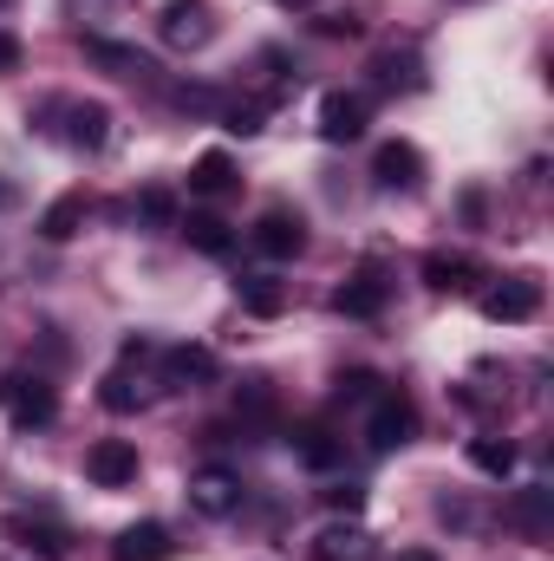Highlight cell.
Returning <instances> with one entry per match:
<instances>
[{"label": "cell", "mask_w": 554, "mask_h": 561, "mask_svg": "<svg viewBox=\"0 0 554 561\" xmlns=\"http://www.w3.org/2000/svg\"><path fill=\"white\" fill-rule=\"evenodd\" d=\"M249 242H255V255H268V262H293V255L307 249V222H300L287 203H275V209H262V216H255Z\"/></svg>", "instance_id": "obj_4"}, {"label": "cell", "mask_w": 554, "mask_h": 561, "mask_svg": "<svg viewBox=\"0 0 554 561\" xmlns=\"http://www.w3.org/2000/svg\"><path fill=\"white\" fill-rule=\"evenodd\" d=\"M287 444H293V457H300L307 470H333V463H339V437H333L326 424H300Z\"/></svg>", "instance_id": "obj_17"}, {"label": "cell", "mask_w": 554, "mask_h": 561, "mask_svg": "<svg viewBox=\"0 0 554 561\" xmlns=\"http://www.w3.org/2000/svg\"><path fill=\"white\" fill-rule=\"evenodd\" d=\"M372 392H379L372 373H346V379H339V399H372Z\"/></svg>", "instance_id": "obj_29"}, {"label": "cell", "mask_w": 554, "mask_h": 561, "mask_svg": "<svg viewBox=\"0 0 554 561\" xmlns=\"http://www.w3.org/2000/svg\"><path fill=\"white\" fill-rule=\"evenodd\" d=\"M242 412H249V419H268V412H275V392H268V379H249V386H242Z\"/></svg>", "instance_id": "obj_26"}, {"label": "cell", "mask_w": 554, "mask_h": 561, "mask_svg": "<svg viewBox=\"0 0 554 561\" xmlns=\"http://www.w3.org/2000/svg\"><path fill=\"white\" fill-rule=\"evenodd\" d=\"M189 503H196L203 516H235V510H242V477L222 470V463H203V470L189 477Z\"/></svg>", "instance_id": "obj_8"}, {"label": "cell", "mask_w": 554, "mask_h": 561, "mask_svg": "<svg viewBox=\"0 0 554 561\" xmlns=\"http://www.w3.org/2000/svg\"><path fill=\"white\" fill-rule=\"evenodd\" d=\"M157 33H163V46L196 53V46H209V39H216V7H209V0H163Z\"/></svg>", "instance_id": "obj_3"}, {"label": "cell", "mask_w": 554, "mask_h": 561, "mask_svg": "<svg viewBox=\"0 0 554 561\" xmlns=\"http://www.w3.org/2000/svg\"><path fill=\"white\" fill-rule=\"evenodd\" d=\"M85 477H92L99 490L138 483V444H131V437H99V444L85 450Z\"/></svg>", "instance_id": "obj_6"}, {"label": "cell", "mask_w": 554, "mask_h": 561, "mask_svg": "<svg viewBox=\"0 0 554 561\" xmlns=\"http://www.w3.org/2000/svg\"><path fill=\"white\" fill-rule=\"evenodd\" d=\"M385 275L379 268H359V275H346L333 287V313H346V320H379L385 313Z\"/></svg>", "instance_id": "obj_9"}, {"label": "cell", "mask_w": 554, "mask_h": 561, "mask_svg": "<svg viewBox=\"0 0 554 561\" xmlns=\"http://www.w3.org/2000/svg\"><path fill=\"white\" fill-rule=\"evenodd\" d=\"M7 66H20V39H13V33H0V72H7Z\"/></svg>", "instance_id": "obj_30"}, {"label": "cell", "mask_w": 554, "mask_h": 561, "mask_svg": "<svg viewBox=\"0 0 554 561\" xmlns=\"http://www.w3.org/2000/svg\"><path fill=\"white\" fill-rule=\"evenodd\" d=\"M320 496H326L333 510H346V516H359V510H366V490H359V483H333V490H320Z\"/></svg>", "instance_id": "obj_28"}, {"label": "cell", "mask_w": 554, "mask_h": 561, "mask_svg": "<svg viewBox=\"0 0 554 561\" xmlns=\"http://www.w3.org/2000/svg\"><path fill=\"white\" fill-rule=\"evenodd\" d=\"M66 118H72V131H66V138L79 144V150H99V144H105V131H112V112H105L99 99H85V105H66Z\"/></svg>", "instance_id": "obj_19"}, {"label": "cell", "mask_w": 554, "mask_h": 561, "mask_svg": "<svg viewBox=\"0 0 554 561\" xmlns=\"http://www.w3.org/2000/svg\"><path fill=\"white\" fill-rule=\"evenodd\" d=\"M229 190H235L229 150H203V157L189 163V196H229Z\"/></svg>", "instance_id": "obj_15"}, {"label": "cell", "mask_w": 554, "mask_h": 561, "mask_svg": "<svg viewBox=\"0 0 554 561\" xmlns=\"http://www.w3.org/2000/svg\"><path fill=\"white\" fill-rule=\"evenodd\" d=\"M0 7H13V0H0Z\"/></svg>", "instance_id": "obj_33"}, {"label": "cell", "mask_w": 554, "mask_h": 561, "mask_svg": "<svg viewBox=\"0 0 554 561\" xmlns=\"http://www.w3.org/2000/svg\"><path fill=\"white\" fill-rule=\"evenodd\" d=\"M366 125H372L366 92H326V99H320V138H326V144L366 138Z\"/></svg>", "instance_id": "obj_7"}, {"label": "cell", "mask_w": 554, "mask_h": 561, "mask_svg": "<svg viewBox=\"0 0 554 561\" xmlns=\"http://www.w3.org/2000/svg\"><path fill=\"white\" fill-rule=\"evenodd\" d=\"M85 59H92V66H105L112 79H131V85H143V79H157L150 53H138V46H125V39H85Z\"/></svg>", "instance_id": "obj_10"}, {"label": "cell", "mask_w": 554, "mask_h": 561, "mask_svg": "<svg viewBox=\"0 0 554 561\" xmlns=\"http://www.w3.org/2000/svg\"><path fill=\"white\" fill-rule=\"evenodd\" d=\"M509 523H522L529 536H542V529H549V490H522L516 510H509Z\"/></svg>", "instance_id": "obj_24"}, {"label": "cell", "mask_w": 554, "mask_h": 561, "mask_svg": "<svg viewBox=\"0 0 554 561\" xmlns=\"http://www.w3.org/2000/svg\"><path fill=\"white\" fill-rule=\"evenodd\" d=\"M85 216H92V203H85V196L72 190V196H59V203H53V209L39 216V236H46V242H72V236L85 229Z\"/></svg>", "instance_id": "obj_16"}, {"label": "cell", "mask_w": 554, "mask_h": 561, "mask_svg": "<svg viewBox=\"0 0 554 561\" xmlns=\"http://www.w3.org/2000/svg\"><path fill=\"white\" fill-rule=\"evenodd\" d=\"M0 203H7V183H0Z\"/></svg>", "instance_id": "obj_32"}, {"label": "cell", "mask_w": 554, "mask_h": 561, "mask_svg": "<svg viewBox=\"0 0 554 561\" xmlns=\"http://www.w3.org/2000/svg\"><path fill=\"white\" fill-rule=\"evenodd\" d=\"M176 229L189 236V249H196V255H216V262H222V255L235 249V236H229V222H222V216H189V222H176Z\"/></svg>", "instance_id": "obj_20"}, {"label": "cell", "mask_w": 554, "mask_h": 561, "mask_svg": "<svg viewBox=\"0 0 554 561\" xmlns=\"http://www.w3.org/2000/svg\"><path fill=\"white\" fill-rule=\"evenodd\" d=\"M313 561H379V549H372V536L359 523H326L313 536Z\"/></svg>", "instance_id": "obj_11"}, {"label": "cell", "mask_w": 554, "mask_h": 561, "mask_svg": "<svg viewBox=\"0 0 554 561\" xmlns=\"http://www.w3.org/2000/svg\"><path fill=\"white\" fill-rule=\"evenodd\" d=\"M470 463H476L483 477H509V470H516V444H509V437H470Z\"/></svg>", "instance_id": "obj_22"}, {"label": "cell", "mask_w": 554, "mask_h": 561, "mask_svg": "<svg viewBox=\"0 0 554 561\" xmlns=\"http://www.w3.org/2000/svg\"><path fill=\"white\" fill-rule=\"evenodd\" d=\"M99 399H105V412H138L143 405V379H131V359H125L118 373L99 379Z\"/></svg>", "instance_id": "obj_21"}, {"label": "cell", "mask_w": 554, "mask_h": 561, "mask_svg": "<svg viewBox=\"0 0 554 561\" xmlns=\"http://www.w3.org/2000/svg\"><path fill=\"white\" fill-rule=\"evenodd\" d=\"M0 405H7L13 431H46V424L59 419V392L39 373H7L0 379Z\"/></svg>", "instance_id": "obj_1"}, {"label": "cell", "mask_w": 554, "mask_h": 561, "mask_svg": "<svg viewBox=\"0 0 554 561\" xmlns=\"http://www.w3.org/2000/svg\"><path fill=\"white\" fill-rule=\"evenodd\" d=\"M163 379L183 386V392L216 386V353H209V346H170V353H163Z\"/></svg>", "instance_id": "obj_13"}, {"label": "cell", "mask_w": 554, "mask_h": 561, "mask_svg": "<svg viewBox=\"0 0 554 561\" xmlns=\"http://www.w3.org/2000/svg\"><path fill=\"white\" fill-rule=\"evenodd\" d=\"M372 176H379V190H417V183H424V157H417V144H379Z\"/></svg>", "instance_id": "obj_12"}, {"label": "cell", "mask_w": 554, "mask_h": 561, "mask_svg": "<svg viewBox=\"0 0 554 561\" xmlns=\"http://www.w3.org/2000/svg\"><path fill=\"white\" fill-rule=\"evenodd\" d=\"M262 118H268V105H235V112H229V131H235V138H255Z\"/></svg>", "instance_id": "obj_27"}, {"label": "cell", "mask_w": 554, "mask_h": 561, "mask_svg": "<svg viewBox=\"0 0 554 561\" xmlns=\"http://www.w3.org/2000/svg\"><path fill=\"white\" fill-rule=\"evenodd\" d=\"M242 307H249V313H262V320H275L280 307H287V294H280L268 275H255V280H242Z\"/></svg>", "instance_id": "obj_23"}, {"label": "cell", "mask_w": 554, "mask_h": 561, "mask_svg": "<svg viewBox=\"0 0 554 561\" xmlns=\"http://www.w3.org/2000/svg\"><path fill=\"white\" fill-rule=\"evenodd\" d=\"M399 561H437V556H424V549H417V556H399Z\"/></svg>", "instance_id": "obj_31"}, {"label": "cell", "mask_w": 554, "mask_h": 561, "mask_svg": "<svg viewBox=\"0 0 554 561\" xmlns=\"http://www.w3.org/2000/svg\"><path fill=\"white\" fill-rule=\"evenodd\" d=\"M170 529L163 523H131V529H118V542H112V561H170Z\"/></svg>", "instance_id": "obj_14"}, {"label": "cell", "mask_w": 554, "mask_h": 561, "mask_svg": "<svg viewBox=\"0 0 554 561\" xmlns=\"http://www.w3.org/2000/svg\"><path fill=\"white\" fill-rule=\"evenodd\" d=\"M483 313H489L496 327H522V320H535V313H542V280L535 275H509L503 287L483 294Z\"/></svg>", "instance_id": "obj_5"}, {"label": "cell", "mask_w": 554, "mask_h": 561, "mask_svg": "<svg viewBox=\"0 0 554 561\" xmlns=\"http://www.w3.org/2000/svg\"><path fill=\"white\" fill-rule=\"evenodd\" d=\"M424 280H430L437 294H457V287H470V280H476V262H470V255L437 249V255H424Z\"/></svg>", "instance_id": "obj_18"}, {"label": "cell", "mask_w": 554, "mask_h": 561, "mask_svg": "<svg viewBox=\"0 0 554 561\" xmlns=\"http://www.w3.org/2000/svg\"><path fill=\"white\" fill-rule=\"evenodd\" d=\"M417 437V405L399 392V386H385V392H372V412H366V444L372 450H405Z\"/></svg>", "instance_id": "obj_2"}, {"label": "cell", "mask_w": 554, "mask_h": 561, "mask_svg": "<svg viewBox=\"0 0 554 561\" xmlns=\"http://www.w3.org/2000/svg\"><path fill=\"white\" fill-rule=\"evenodd\" d=\"M138 216L150 222V229H170V222H176V196H170V190H143Z\"/></svg>", "instance_id": "obj_25"}]
</instances>
